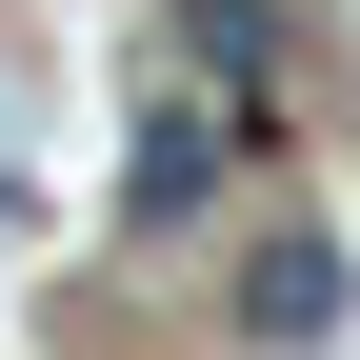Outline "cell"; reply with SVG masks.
<instances>
[{
	"label": "cell",
	"instance_id": "cell-1",
	"mask_svg": "<svg viewBox=\"0 0 360 360\" xmlns=\"http://www.w3.org/2000/svg\"><path fill=\"white\" fill-rule=\"evenodd\" d=\"M340 321H360V281H340V240H300V220H281V240L240 260V340H281V360H300V340H340Z\"/></svg>",
	"mask_w": 360,
	"mask_h": 360
},
{
	"label": "cell",
	"instance_id": "cell-2",
	"mask_svg": "<svg viewBox=\"0 0 360 360\" xmlns=\"http://www.w3.org/2000/svg\"><path fill=\"white\" fill-rule=\"evenodd\" d=\"M220 160H240V120H220V101H180V120H141L120 200H141V220H200V200H220Z\"/></svg>",
	"mask_w": 360,
	"mask_h": 360
},
{
	"label": "cell",
	"instance_id": "cell-3",
	"mask_svg": "<svg viewBox=\"0 0 360 360\" xmlns=\"http://www.w3.org/2000/svg\"><path fill=\"white\" fill-rule=\"evenodd\" d=\"M0 240H20V180H0Z\"/></svg>",
	"mask_w": 360,
	"mask_h": 360
}]
</instances>
